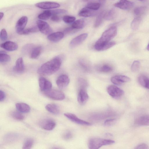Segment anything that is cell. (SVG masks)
<instances>
[{"label": "cell", "instance_id": "cell-1", "mask_svg": "<svg viewBox=\"0 0 149 149\" xmlns=\"http://www.w3.org/2000/svg\"><path fill=\"white\" fill-rule=\"evenodd\" d=\"M62 62V59L60 57H56L42 65L38 70V73L43 76L51 75L59 69Z\"/></svg>", "mask_w": 149, "mask_h": 149}, {"label": "cell", "instance_id": "cell-51", "mask_svg": "<svg viewBox=\"0 0 149 149\" xmlns=\"http://www.w3.org/2000/svg\"><path fill=\"white\" fill-rule=\"evenodd\" d=\"M4 14L3 12H0V21H1L4 16Z\"/></svg>", "mask_w": 149, "mask_h": 149}, {"label": "cell", "instance_id": "cell-12", "mask_svg": "<svg viewBox=\"0 0 149 149\" xmlns=\"http://www.w3.org/2000/svg\"><path fill=\"white\" fill-rule=\"evenodd\" d=\"M69 82L70 79L68 76L66 75H63L60 76L58 78L56 84L60 89H63L68 86Z\"/></svg>", "mask_w": 149, "mask_h": 149}, {"label": "cell", "instance_id": "cell-7", "mask_svg": "<svg viewBox=\"0 0 149 149\" xmlns=\"http://www.w3.org/2000/svg\"><path fill=\"white\" fill-rule=\"evenodd\" d=\"M39 125L44 130H51L55 127L56 123L54 120L47 118L41 121L40 122Z\"/></svg>", "mask_w": 149, "mask_h": 149}, {"label": "cell", "instance_id": "cell-25", "mask_svg": "<svg viewBox=\"0 0 149 149\" xmlns=\"http://www.w3.org/2000/svg\"><path fill=\"white\" fill-rule=\"evenodd\" d=\"M85 21L84 19L78 20L73 23L71 27L73 28L79 30L83 28L85 26Z\"/></svg>", "mask_w": 149, "mask_h": 149}, {"label": "cell", "instance_id": "cell-35", "mask_svg": "<svg viewBox=\"0 0 149 149\" xmlns=\"http://www.w3.org/2000/svg\"><path fill=\"white\" fill-rule=\"evenodd\" d=\"M140 66V62L138 61H134L132 64L131 69L133 72H136L139 71Z\"/></svg>", "mask_w": 149, "mask_h": 149}, {"label": "cell", "instance_id": "cell-14", "mask_svg": "<svg viewBox=\"0 0 149 149\" xmlns=\"http://www.w3.org/2000/svg\"><path fill=\"white\" fill-rule=\"evenodd\" d=\"M111 80L115 84L120 85L123 83L130 82L131 79L130 78L126 76L117 75L112 77Z\"/></svg>", "mask_w": 149, "mask_h": 149}, {"label": "cell", "instance_id": "cell-42", "mask_svg": "<svg viewBox=\"0 0 149 149\" xmlns=\"http://www.w3.org/2000/svg\"><path fill=\"white\" fill-rule=\"evenodd\" d=\"M78 82L81 87V89H85L87 86V83L86 80L82 78H79Z\"/></svg>", "mask_w": 149, "mask_h": 149}, {"label": "cell", "instance_id": "cell-2", "mask_svg": "<svg viewBox=\"0 0 149 149\" xmlns=\"http://www.w3.org/2000/svg\"><path fill=\"white\" fill-rule=\"evenodd\" d=\"M117 34V29L115 26H113L104 32L101 37L96 42L94 47L96 50L103 51L105 45L110 42Z\"/></svg>", "mask_w": 149, "mask_h": 149}, {"label": "cell", "instance_id": "cell-43", "mask_svg": "<svg viewBox=\"0 0 149 149\" xmlns=\"http://www.w3.org/2000/svg\"><path fill=\"white\" fill-rule=\"evenodd\" d=\"M79 64L85 70L88 71L89 70V66L84 61L82 60H80L79 62Z\"/></svg>", "mask_w": 149, "mask_h": 149}, {"label": "cell", "instance_id": "cell-41", "mask_svg": "<svg viewBox=\"0 0 149 149\" xmlns=\"http://www.w3.org/2000/svg\"><path fill=\"white\" fill-rule=\"evenodd\" d=\"M52 16L54 15H58L66 13L67 11L63 9H57L53 10H51Z\"/></svg>", "mask_w": 149, "mask_h": 149}, {"label": "cell", "instance_id": "cell-18", "mask_svg": "<svg viewBox=\"0 0 149 149\" xmlns=\"http://www.w3.org/2000/svg\"><path fill=\"white\" fill-rule=\"evenodd\" d=\"M97 13L96 11L92 10L88 8H84L80 11L79 16L85 17H92L95 16Z\"/></svg>", "mask_w": 149, "mask_h": 149}, {"label": "cell", "instance_id": "cell-45", "mask_svg": "<svg viewBox=\"0 0 149 149\" xmlns=\"http://www.w3.org/2000/svg\"><path fill=\"white\" fill-rule=\"evenodd\" d=\"M116 44L115 42H110L106 44L103 48V51L107 50V49L112 47Z\"/></svg>", "mask_w": 149, "mask_h": 149}, {"label": "cell", "instance_id": "cell-38", "mask_svg": "<svg viewBox=\"0 0 149 149\" xmlns=\"http://www.w3.org/2000/svg\"><path fill=\"white\" fill-rule=\"evenodd\" d=\"M149 79L146 76H141L138 78V81L140 85L145 87L147 82Z\"/></svg>", "mask_w": 149, "mask_h": 149}, {"label": "cell", "instance_id": "cell-10", "mask_svg": "<svg viewBox=\"0 0 149 149\" xmlns=\"http://www.w3.org/2000/svg\"><path fill=\"white\" fill-rule=\"evenodd\" d=\"M64 115L72 122L77 124L84 126H91V124L88 122L81 120L76 115L70 113H66Z\"/></svg>", "mask_w": 149, "mask_h": 149}, {"label": "cell", "instance_id": "cell-4", "mask_svg": "<svg viewBox=\"0 0 149 149\" xmlns=\"http://www.w3.org/2000/svg\"><path fill=\"white\" fill-rule=\"evenodd\" d=\"M44 93L47 97L55 100L62 101L65 98L64 93L57 90L51 89L44 91Z\"/></svg>", "mask_w": 149, "mask_h": 149}, {"label": "cell", "instance_id": "cell-44", "mask_svg": "<svg viewBox=\"0 0 149 149\" xmlns=\"http://www.w3.org/2000/svg\"><path fill=\"white\" fill-rule=\"evenodd\" d=\"M135 149H148L149 146L145 144H141L137 145L135 148Z\"/></svg>", "mask_w": 149, "mask_h": 149}, {"label": "cell", "instance_id": "cell-15", "mask_svg": "<svg viewBox=\"0 0 149 149\" xmlns=\"http://www.w3.org/2000/svg\"><path fill=\"white\" fill-rule=\"evenodd\" d=\"M89 98L85 89H80L78 96V101L79 104L82 105L87 102Z\"/></svg>", "mask_w": 149, "mask_h": 149}, {"label": "cell", "instance_id": "cell-19", "mask_svg": "<svg viewBox=\"0 0 149 149\" xmlns=\"http://www.w3.org/2000/svg\"><path fill=\"white\" fill-rule=\"evenodd\" d=\"M13 70L17 73H22L24 72L25 66L22 58H20L16 60L15 65L13 67Z\"/></svg>", "mask_w": 149, "mask_h": 149}, {"label": "cell", "instance_id": "cell-8", "mask_svg": "<svg viewBox=\"0 0 149 149\" xmlns=\"http://www.w3.org/2000/svg\"><path fill=\"white\" fill-rule=\"evenodd\" d=\"M35 6L38 8L49 10L54 9L60 7V5L57 3L51 2H44L36 4Z\"/></svg>", "mask_w": 149, "mask_h": 149}, {"label": "cell", "instance_id": "cell-13", "mask_svg": "<svg viewBox=\"0 0 149 149\" xmlns=\"http://www.w3.org/2000/svg\"><path fill=\"white\" fill-rule=\"evenodd\" d=\"M134 3L128 0H120L119 2L115 4L114 6L120 9L128 10L131 9L134 6Z\"/></svg>", "mask_w": 149, "mask_h": 149}, {"label": "cell", "instance_id": "cell-32", "mask_svg": "<svg viewBox=\"0 0 149 149\" xmlns=\"http://www.w3.org/2000/svg\"><path fill=\"white\" fill-rule=\"evenodd\" d=\"M115 10L114 9H112L108 12H106L104 19L107 20H111L115 17Z\"/></svg>", "mask_w": 149, "mask_h": 149}, {"label": "cell", "instance_id": "cell-52", "mask_svg": "<svg viewBox=\"0 0 149 149\" xmlns=\"http://www.w3.org/2000/svg\"><path fill=\"white\" fill-rule=\"evenodd\" d=\"M145 88L149 89V79L147 82Z\"/></svg>", "mask_w": 149, "mask_h": 149}, {"label": "cell", "instance_id": "cell-49", "mask_svg": "<svg viewBox=\"0 0 149 149\" xmlns=\"http://www.w3.org/2000/svg\"><path fill=\"white\" fill-rule=\"evenodd\" d=\"M51 20L55 22H59L61 20L60 17L57 15H54L51 17Z\"/></svg>", "mask_w": 149, "mask_h": 149}, {"label": "cell", "instance_id": "cell-31", "mask_svg": "<svg viewBox=\"0 0 149 149\" xmlns=\"http://www.w3.org/2000/svg\"><path fill=\"white\" fill-rule=\"evenodd\" d=\"M34 144L33 140L31 138H29L26 140L24 142L23 148L30 149L32 148Z\"/></svg>", "mask_w": 149, "mask_h": 149}, {"label": "cell", "instance_id": "cell-53", "mask_svg": "<svg viewBox=\"0 0 149 149\" xmlns=\"http://www.w3.org/2000/svg\"><path fill=\"white\" fill-rule=\"evenodd\" d=\"M99 2V3L101 4H103L105 2V0H98Z\"/></svg>", "mask_w": 149, "mask_h": 149}, {"label": "cell", "instance_id": "cell-9", "mask_svg": "<svg viewBox=\"0 0 149 149\" xmlns=\"http://www.w3.org/2000/svg\"><path fill=\"white\" fill-rule=\"evenodd\" d=\"M27 22L28 18L26 16H23L19 20L16 26V31L18 34L22 35Z\"/></svg>", "mask_w": 149, "mask_h": 149}, {"label": "cell", "instance_id": "cell-16", "mask_svg": "<svg viewBox=\"0 0 149 149\" xmlns=\"http://www.w3.org/2000/svg\"><path fill=\"white\" fill-rule=\"evenodd\" d=\"M1 47L8 51H13L17 50L18 45L15 43L7 41L1 44Z\"/></svg>", "mask_w": 149, "mask_h": 149}, {"label": "cell", "instance_id": "cell-36", "mask_svg": "<svg viewBox=\"0 0 149 149\" xmlns=\"http://www.w3.org/2000/svg\"><path fill=\"white\" fill-rule=\"evenodd\" d=\"M146 9V7H145L137 8L134 10V14L137 16L141 15L144 13Z\"/></svg>", "mask_w": 149, "mask_h": 149}, {"label": "cell", "instance_id": "cell-39", "mask_svg": "<svg viewBox=\"0 0 149 149\" xmlns=\"http://www.w3.org/2000/svg\"><path fill=\"white\" fill-rule=\"evenodd\" d=\"M113 69L112 67L108 65H104L103 66L99 69V70L102 72L105 73H108L112 71Z\"/></svg>", "mask_w": 149, "mask_h": 149}, {"label": "cell", "instance_id": "cell-33", "mask_svg": "<svg viewBox=\"0 0 149 149\" xmlns=\"http://www.w3.org/2000/svg\"><path fill=\"white\" fill-rule=\"evenodd\" d=\"M101 6L99 3H90L88 4L86 7L92 10L97 11L100 8Z\"/></svg>", "mask_w": 149, "mask_h": 149}, {"label": "cell", "instance_id": "cell-40", "mask_svg": "<svg viewBox=\"0 0 149 149\" xmlns=\"http://www.w3.org/2000/svg\"><path fill=\"white\" fill-rule=\"evenodd\" d=\"M0 38H1V40L3 41H5L8 39V33L5 29H3L1 30V34H0Z\"/></svg>", "mask_w": 149, "mask_h": 149}, {"label": "cell", "instance_id": "cell-5", "mask_svg": "<svg viewBox=\"0 0 149 149\" xmlns=\"http://www.w3.org/2000/svg\"><path fill=\"white\" fill-rule=\"evenodd\" d=\"M107 91L109 95L115 99L120 98L124 93L122 90L114 85L109 86L107 88Z\"/></svg>", "mask_w": 149, "mask_h": 149}, {"label": "cell", "instance_id": "cell-54", "mask_svg": "<svg viewBox=\"0 0 149 149\" xmlns=\"http://www.w3.org/2000/svg\"><path fill=\"white\" fill-rule=\"evenodd\" d=\"M147 49L148 51H149V43L148 44V45H147Z\"/></svg>", "mask_w": 149, "mask_h": 149}, {"label": "cell", "instance_id": "cell-30", "mask_svg": "<svg viewBox=\"0 0 149 149\" xmlns=\"http://www.w3.org/2000/svg\"><path fill=\"white\" fill-rule=\"evenodd\" d=\"M11 116L14 119L19 121L23 120L24 119V116L20 113L14 111L12 112Z\"/></svg>", "mask_w": 149, "mask_h": 149}, {"label": "cell", "instance_id": "cell-34", "mask_svg": "<svg viewBox=\"0 0 149 149\" xmlns=\"http://www.w3.org/2000/svg\"><path fill=\"white\" fill-rule=\"evenodd\" d=\"M39 31L37 27H32L25 29L23 31L22 35H26L31 33L37 32Z\"/></svg>", "mask_w": 149, "mask_h": 149}, {"label": "cell", "instance_id": "cell-50", "mask_svg": "<svg viewBox=\"0 0 149 149\" xmlns=\"http://www.w3.org/2000/svg\"><path fill=\"white\" fill-rule=\"evenodd\" d=\"M5 93L1 90L0 91V101L1 102L3 101L5 98Z\"/></svg>", "mask_w": 149, "mask_h": 149}, {"label": "cell", "instance_id": "cell-17", "mask_svg": "<svg viewBox=\"0 0 149 149\" xmlns=\"http://www.w3.org/2000/svg\"><path fill=\"white\" fill-rule=\"evenodd\" d=\"M88 36L87 33H84L78 36L73 38L71 42L70 46L72 47H76L83 42Z\"/></svg>", "mask_w": 149, "mask_h": 149}, {"label": "cell", "instance_id": "cell-28", "mask_svg": "<svg viewBox=\"0 0 149 149\" xmlns=\"http://www.w3.org/2000/svg\"><path fill=\"white\" fill-rule=\"evenodd\" d=\"M141 19L140 17H137L133 20L131 24V27L133 30H136L138 29L141 21Z\"/></svg>", "mask_w": 149, "mask_h": 149}, {"label": "cell", "instance_id": "cell-22", "mask_svg": "<svg viewBox=\"0 0 149 149\" xmlns=\"http://www.w3.org/2000/svg\"><path fill=\"white\" fill-rule=\"evenodd\" d=\"M45 108L48 111L54 114L58 115L60 113L59 107L55 104H48L46 106Z\"/></svg>", "mask_w": 149, "mask_h": 149}, {"label": "cell", "instance_id": "cell-21", "mask_svg": "<svg viewBox=\"0 0 149 149\" xmlns=\"http://www.w3.org/2000/svg\"><path fill=\"white\" fill-rule=\"evenodd\" d=\"M135 124L139 126H149V115H144L137 118Z\"/></svg>", "mask_w": 149, "mask_h": 149}, {"label": "cell", "instance_id": "cell-37", "mask_svg": "<svg viewBox=\"0 0 149 149\" xmlns=\"http://www.w3.org/2000/svg\"><path fill=\"white\" fill-rule=\"evenodd\" d=\"M76 20V18L75 17L70 16H65L63 18L64 21L68 24L74 22Z\"/></svg>", "mask_w": 149, "mask_h": 149}, {"label": "cell", "instance_id": "cell-3", "mask_svg": "<svg viewBox=\"0 0 149 149\" xmlns=\"http://www.w3.org/2000/svg\"><path fill=\"white\" fill-rule=\"evenodd\" d=\"M115 141L110 139L99 138H93L89 142L88 147L91 149H98L103 146L114 144Z\"/></svg>", "mask_w": 149, "mask_h": 149}, {"label": "cell", "instance_id": "cell-56", "mask_svg": "<svg viewBox=\"0 0 149 149\" xmlns=\"http://www.w3.org/2000/svg\"><path fill=\"white\" fill-rule=\"evenodd\" d=\"M83 1L85 2H86L89 1V0H83Z\"/></svg>", "mask_w": 149, "mask_h": 149}, {"label": "cell", "instance_id": "cell-48", "mask_svg": "<svg viewBox=\"0 0 149 149\" xmlns=\"http://www.w3.org/2000/svg\"><path fill=\"white\" fill-rule=\"evenodd\" d=\"M77 30L73 28L72 27H69L66 28L64 31V32L65 33L67 34H69L71 33L72 32H74L76 31V30Z\"/></svg>", "mask_w": 149, "mask_h": 149}, {"label": "cell", "instance_id": "cell-20", "mask_svg": "<svg viewBox=\"0 0 149 149\" xmlns=\"http://www.w3.org/2000/svg\"><path fill=\"white\" fill-rule=\"evenodd\" d=\"M64 36V34L62 32L51 33L47 36L48 39L53 42H57L61 40Z\"/></svg>", "mask_w": 149, "mask_h": 149}, {"label": "cell", "instance_id": "cell-23", "mask_svg": "<svg viewBox=\"0 0 149 149\" xmlns=\"http://www.w3.org/2000/svg\"><path fill=\"white\" fill-rule=\"evenodd\" d=\"M16 109L19 112L23 113H27L30 112V106L24 103H18L16 104Z\"/></svg>", "mask_w": 149, "mask_h": 149}, {"label": "cell", "instance_id": "cell-29", "mask_svg": "<svg viewBox=\"0 0 149 149\" xmlns=\"http://www.w3.org/2000/svg\"><path fill=\"white\" fill-rule=\"evenodd\" d=\"M11 58L10 56L3 51L0 53V62L2 63H5L10 61Z\"/></svg>", "mask_w": 149, "mask_h": 149}, {"label": "cell", "instance_id": "cell-11", "mask_svg": "<svg viewBox=\"0 0 149 149\" xmlns=\"http://www.w3.org/2000/svg\"><path fill=\"white\" fill-rule=\"evenodd\" d=\"M39 87L42 91H45L51 89V82L43 77H40L38 80Z\"/></svg>", "mask_w": 149, "mask_h": 149}, {"label": "cell", "instance_id": "cell-46", "mask_svg": "<svg viewBox=\"0 0 149 149\" xmlns=\"http://www.w3.org/2000/svg\"><path fill=\"white\" fill-rule=\"evenodd\" d=\"M116 121L115 119H111L106 120L104 122V125L106 126H110L112 125Z\"/></svg>", "mask_w": 149, "mask_h": 149}, {"label": "cell", "instance_id": "cell-26", "mask_svg": "<svg viewBox=\"0 0 149 149\" xmlns=\"http://www.w3.org/2000/svg\"><path fill=\"white\" fill-rule=\"evenodd\" d=\"M106 12L105 11H103L98 15L94 24L95 27H97L101 25L103 19H104Z\"/></svg>", "mask_w": 149, "mask_h": 149}, {"label": "cell", "instance_id": "cell-47", "mask_svg": "<svg viewBox=\"0 0 149 149\" xmlns=\"http://www.w3.org/2000/svg\"><path fill=\"white\" fill-rule=\"evenodd\" d=\"M72 136L71 132H67L64 134L63 137L65 139L68 140L71 139L72 137Z\"/></svg>", "mask_w": 149, "mask_h": 149}, {"label": "cell", "instance_id": "cell-55", "mask_svg": "<svg viewBox=\"0 0 149 149\" xmlns=\"http://www.w3.org/2000/svg\"><path fill=\"white\" fill-rule=\"evenodd\" d=\"M138 1H145V0H138Z\"/></svg>", "mask_w": 149, "mask_h": 149}, {"label": "cell", "instance_id": "cell-24", "mask_svg": "<svg viewBox=\"0 0 149 149\" xmlns=\"http://www.w3.org/2000/svg\"><path fill=\"white\" fill-rule=\"evenodd\" d=\"M42 48L41 47L38 46L33 47L30 53V57L33 59L38 58L41 53Z\"/></svg>", "mask_w": 149, "mask_h": 149}, {"label": "cell", "instance_id": "cell-27", "mask_svg": "<svg viewBox=\"0 0 149 149\" xmlns=\"http://www.w3.org/2000/svg\"><path fill=\"white\" fill-rule=\"evenodd\" d=\"M52 16L51 10H47L39 14L38 18L41 20L46 21Z\"/></svg>", "mask_w": 149, "mask_h": 149}, {"label": "cell", "instance_id": "cell-6", "mask_svg": "<svg viewBox=\"0 0 149 149\" xmlns=\"http://www.w3.org/2000/svg\"><path fill=\"white\" fill-rule=\"evenodd\" d=\"M37 24L39 31L44 34L49 35L53 32V30L50 26L45 21L41 20H38Z\"/></svg>", "mask_w": 149, "mask_h": 149}]
</instances>
